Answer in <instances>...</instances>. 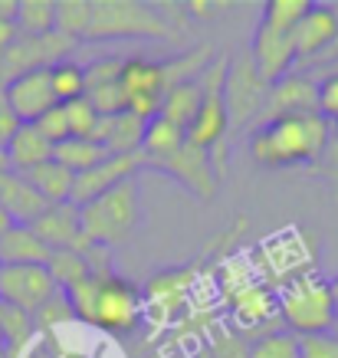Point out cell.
Wrapping results in <instances>:
<instances>
[{
	"instance_id": "obj_42",
	"label": "cell",
	"mask_w": 338,
	"mask_h": 358,
	"mask_svg": "<svg viewBox=\"0 0 338 358\" xmlns=\"http://www.w3.org/2000/svg\"><path fill=\"white\" fill-rule=\"evenodd\" d=\"M17 3H20V0H0V20L17 23Z\"/></svg>"
},
{
	"instance_id": "obj_23",
	"label": "cell",
	"mask_w": 338,
	"mask_h": 358,
	"mask_svg": "<svg viewBox=\"0 0 338 358\" xmlns=\"http://www.w3.org/2000/svg\"><path fill=\"white\" fill-rule=\"evenodd\" d=\"M3 152H7V162H10V171L23 174V171H30V168H36V164L50 162L53 158V145L33 125H20L17 135L3 145Z\"/></svg>"
},
{
	"instance_id": "obj_45",
	"label": "cell",
	"mask_w": 338,
	"mask_h": 358,
	"mask_svg": "<svg viewBox=\"0 0 338 358\" xmlns=\"http://www.w3.org/2000/svg\"><path fill=\"white\" fill-rule=\"evenodd\" d=\"M328 125H332V145L338 148V122H328Z\"/></svg>"
},
{
	"instance_id": "obj_26",
	"label": "cell",
	"mask_w": 338,
	"mask_h": 358,
	"mask_svg": "<svg viewBox=\"0 0 338 358\" xmlns=\"http://www.w3.org/2000/svg\"><path fill=\"white\" fill-rule=\"evenodd\" d=\"M109 152L98 145L96 138H66L53 148V162H59L66 171L73 174H86L92 171L98 162H105Z\"/></svg>"
},
{
	"instance_id": "obj_18",
	"label": "cell",
	"mask_w": 338,
	"mask_h": 358,
	"mask_svg": "<svg viewBox=\"0 0 338 358\" xmlns=\"http://www.w3.org/2000/svg\"><path fill=\"white\" fill-rule=\"evenodd\" d=\"M122 56H109V59H96L86 66V99L92 102V109L98 115H115L122 109V92H119V76H122Z\"/></svg>"
},
{
	"instance_id": "obj_25",
	"label": "cell",
	"mask_w": 338,
	"mask_h": 358,
	"mask_svg": "<svg viewBox=\"0 0 338 358\" xmlns=\"http://www.w3.org/2000/svg\"><path fill=\"white\" fill-rule=\"evenodd\" d=\"M187 141V135L177 125H171V122H164L161 115L158 119L148 122V129H145V138H142V158L145 164L152 168L154 162H164V158H171V155L181 148Z\"/></svg>"
},
{
	"instance_id": "obj_14",
	"label": "cell",
	"mask_w": 338,
	"mask_h": 358,
	"mask_svg": "<svg viewBox=\"0 0 338 358\" xmlns=\"http://www.w3.org/2000/svg\"><path fill=\"white\" fill-rule=\"evenodd\" d=\"M302 112H316V79L302 76V73H289L266 89L256 125H266L283 115H302Z\"/></svg>"
},
{
	"instance_id": "obj_15",
	"label": "cell",
	"mask_w": 338,
	"mask_h": 358,
	"mask_svg": "<svg viewBox=\"0 0 338 358\" xmlns=\"http://www.w3.org/2000/svg\"><path fill=\"white\" fill-rule=\"evenodd\" d=\"M27 227L43 240L50 250H73V253H82V250L92 243V240L82 234V220H79V207L76 204H50L40 214V217L27 224Z\"/></svg>"
},
{
	"instance_id": "obj_27",
	"label": "cell",
	"mask_w": 338,
	"mask_h": 358,
	"mask_svg": "<svg viewBox=\"0 0 338 358\" xmlns=\"http://www.w3.org/2000/svg\"><path fill=\"white\" fill-rule=\"evenodd\" d=\"M50 86H53L56 102H73V99L86 96V66L79 59H59L56 66H50Z\"/></svg>"
},
{
	"instance_id": "obj_17",
	"label": "cell",
	"mask_w": 338,
	"mask_h": 358,
	"mask_svg": "<svg viewBox=\"0 0 338 358\" xmlns=\"http://www.w3.org/2000/svg\"><path fill=\"white\" fill-rule=\"evenodd\" d=\"M7 102L10 109L17 112V119L23 125L36 122L43 112H50L53 106H59L53 96V86H50V69H33V73H23L13 83H7Z\"/></svg>"
},
{
	"instance_id": "obj_16",
	"label": "cell",
	"mask_w": 338,
	"mask_h": 358,
	"mask_svg": "<svg viewBox=\"0 0 338 358\" xmlns=\"http://www.w3.org/2000/svg\"><path fill=\"white\" fill-rule=\"evenodd\" d=\"M338 36V7L328 3H312L309 13L295 23L293 30V46L295 59H318Z\"/></svg>"
},
{
	"instance_id": "obj_5",
	"label": "cell",
	"mask_w": 338,
	"mask_h": 358,
	"mask_svg": "<svg viewBox=\"0 0 338 358\" xmlns=\"http://www.w3.org/2000/svg\"><path fill=\"white\" fill-rule=\"evenodd\" d=\"M138 217H142V201H138L135 178L122 181L112 191L98 194L96 201L79 207L82 234L92 243H102V247H115L122 240H128L131 230L138 227Z\"/></svg>"
},
{
	"instance_id": "obj_36",
	"label": "cell",
	"mask_w": 338,
	"mask_h": 358,
	"mask_svg": "<svg viewBox=\"0 0 338 358\" xmlns=\"http://www.w3.org/2000/svg\"><path fill=\"white\" fill-rule=\"evenodd\" d=\"M316 112L325 122H338V73L316 79Z\"/></svg>"
},
{
	"instance_id": "obj_46",
	"label": "cell",
	"mask_w": 338,
	"mask_h": 358,
	"mask_svg": "<svg viewBox=\"0 0 338 358\" xmlns=\"http://www.w3.org/2000/svg\"><path fill=\"white\" fill-rule=\"evenodd\" d=\"M194 358H214V355H210V352H207V348H204V345H200V348H197V352H194Z\"/></svg>"
},
{
	"instance_id": "obj_8",
	"label": "cell",
	"mask_w": 338,
	"mask_h": 358,
	"mask_svg": "<svg viewBox=\"0 0 338 358\" xmlns=\"http://www.w3.org/2000/svg\"><path fill=\"white\" fill-rule=\"evenodd\" d=\"M76 50V40H66L59 33H46V36H27L20 33L3 53H0V86L13 83L23 73L33 69H50L59 59H69Z\"/></svg>"
},
{
	"instance_id": "obj_22",
	"label": "cell",
	"mask_w": 338,
	"mask_h": 358,
	"mask_svg": "<svg viewBox=\"0 0 338 358\" xmlns=\"http://www.w3.org/2000/svg\"><path fill=\"white\" fill-rule=\"evenodd\" d=\"M200 102H204V79L177 83V86L168 89V96H164L161 112H158V115H161L164 122L177 125V129L187 135V129H191L197 109H200Z\"/></svg>"
},
{
	"instance_id": "obj_19",
	"label": "cell",
	"mask_w": 338,
	"mask_h": 358,
	"mask_svg": "<svg viewBox=\"0 0 338 358\" xmlns=\"http://www.w3.org/2000/svg\"><path fill=\"white\" fill-rule=\"evenodd\" d=\"M148 122L131 115V112H115V115H98V125L92 138L109 155H138Z\"/></svg>"
},
{
	"instance_id": "obj_37",
	"label": "cell",
	"mask_w": 338,
	"mask_h": 358,
	"mask_svg": "<svg viewBox=\"0 0 338 358\" xmlns=\"http://www.w3.org/2000/svg\"><path fill=\"white\" fill-rule=\"evenodd\" d=\"M30 125L40 131V135H43L53 148L59 145V141L69 138V122H66V109H63V106H53V109L43 112V115H40L36 122H30Z\"/></svg>"
},
{
	"instance_id": "obj_12",
	"label": "cell",
	"mask_w": 338,
	"mask_h": 358,
	"mask_svg": "<svg viewBox=\"0 0 338 358\" xmlns=\"http://www.w3.org/2000/svg\"><path fill=\"white\" fill-rule=\"evenodd\" d=\"M152 168H158V171L171 174L175 181H181L197 201H210L214 191H217V174H214V164H210V152L194 148V145H187V141L171 158L154 162Z\"/></svg>"
},
{
	"instance_id": "obj_9",
	"label": "cell",
	"mask_w": 338,
	"mask_h": 358,
	"mask_svg": "<svg viewBox=\"0 0 338 358\" xmlns=\"http://www.w3.org/2000/svg\"><path fill=\"white\" fill-rule=\"evenodd\" d=\"M266 89H270V83H263L250 53H240L227 66L223 102H227L230 129H243L247 122H256V115L263 109V99H266Z\"/></svg>"
},
{
	"instance_id": "obj_11",
	"label": "cell",
	"mask_w": 338,
	"mask_h": 358,
	"mask_svg": "<svg viewBox=\"0 0 338 358\" xmlns=\"http://www.w3.org/2000/svg\"><path fill=\"white\" fill-rule=\"evenodd\" d=\"M142 168H148L145 158H142V152L138 155H109V158H105V162H98L92 171L76 174V185H73V197H69V204H76V207L89 204V201H96L98 194L112 191V187L122 185V181H131Z\"/></svg>"
},
{
	"instance_id": "obj_20",
	"label": "cell",
	"mask_w": 338,
	"mask_h": 358,
	"mask_svg": "<svg viewBox=\"0 0 338 358\" xmlns=\"http://www.w3.org/2000/svg\"><path fill=\"white\" fill-rule=\"evenodd\" d=\"M0 207L7 210L13 224H33L50 204L33 191V185L20 171H3L0 174Z\"/></svg>"
},
{
	"instance_id": "obj_13",
	"label": "cell",
	"mask_w": 338,
	"mask_h": 358,
	"mask_svg": "<svg viewBox=\"0 0 338 358\" xmlns=\"http://www.w3.org/2000/svg\"><path fill=\"white\" fill-rule=\"evenodd\" d=\"M250 59L256 66V73L263 76V83H279L283 76L293 73V66L299 63L295 59V46H293V33L283 30H270L256 23L253 30V43H250Z\"/></svg>"
},
{
	"instance_id": "obj_41",
	"label": "cell",
	"mask_w": 338,
	"mask_h": 358,
	"mask_svg": "<svg viewBox=\"0 0 338 358\" xmlns=\"http://www.w3.org/2000/svg\"><path fill=\"white\" fill-rule=\"evenodd\" d=\"M184 10H191V17H197V20H214L220 10V3H210V0H187Z\"/></svg>"
},
{
	"instance_id": "obj_31",
	"label": "cell",
	"mask_w": 338,
	"mask_h": 358,
	"mask_svg": "<svg viewBox=\"0 0 338 358\" xmlns=\"http://www.w3.org/2000/svg\"><path fill=\"white\" fill-rule=\"evenodd\" d=\"M33 336V315L13 309V306H3V315H0V338H3V358H13Z\"/></svg>"
},
{
	"instance_id": "obj_4",
	"label": "cell",
	"mask_w": 338,
	"mask_h": 358,
	"mask_svg": "<svg viewBox=\"0 0 338 358\" xmlns=\"http://www.w3.org/2000/svg\"><path fill=\"white\" fill-rule=\"evenodd\" d=\"M175 27L164 20L158 7L142 0H92V23L82 43H109V40H164Z\"/></svg>"
},
{
	"instance_id": "obj_3",
	"label": "cell",
	"mask_w": 338,
	"mask_h": 358,
	"mask_svg": "<svg viewBox=\"0 0 338 358\" xmlns=\"http://www.w3.org/2000/svg\"><path fill=\"white\" fill-rule=\"evenodd\" d=\"M276 309L279 322L293 336H316V332H332L335 326V293L332 280L322 273H299L283 282L276 293Z\"/></svg>"
},
{
	"instance_id": "obj_21",
	"label": "cell",
	"mask_w": 338,
	"mask_h": 358,
	"mask_svg": "<svg viewBox=\"0 0 338 358\" xmlns=\"http://www.w3.org/2000/svg\"><path fill=\"white\" fill-rule=\"evenodd\" d=\"M53 250L27 224H10L0 234V266H46Z\"/></svg>"
},
{
	"instance_id": "obj_24",
	"label": "cell",
	"mask_w": 338,
	"mask_h": 358,
	"mask_svg": "<svg viewBox=\"0 0 338 358\" xmlns=\"http://www.w3.org/2000/svg\"><path fill=\"white\" fill-rule=\"evenodd\" d=\"M23 178L33 185V191L43 197L46 204H66L69 197H73V185H76V174L66 171L59 162H43L30 168V171H23Z\"/></svg>"
},
{
	"instance_id": "obj_30",
	"label": "cell",
	"mask_w": 338,
	"mask_h": 358,
	"mask_svg": "<svg viewBox=\"0 0 338 358\" xmlns=\"http://www.w3.org/2000/svg\"><path fill=\"white\" fill-rule=\"evenodd\" d=\"M46 270L53 276L56 289H69V286H76L79 280H86L92 276L89 273V263L82 260V253H73V250H53L50 253V263H46Z\"/></svg>"
},
{
	"instance_id": "obj_29",
	"label": "cell",
	"mask_w": 338,
	"mask_h": 358,
	"mask_svg": "<svg viewBox=\"0 0 338 358\" xmlns=\"http://www.w3.org/2000/svg\"><path fill=\"white\" fill-rule=\"evenodd\" d=\"M17 30L27 36L56 33V0H20L17 3Z\"/></svg>"
},
{
	"instance_id": "obj_40",
	"label": "cell",
	"mask_w": 338,
	"mask_h": 358,
	"mask_svg": "<svg viewBox=\"0 0 338 358\" xmlns=\"http://www.w3.org/2000/svg\"><path fill=\"white\" fill-rule=\"evenodd\" d=\"M23 122L17 119V112L10 109V102H7V89L0 86V148L7 145V141L17 135V129H20Z\"/></svg>"
},
{
	"instance_id": "obj_33",
	"label": "cell",
	"mask_w": 338,
	"mask_h": 358,
	"mask_svg": "<svg viewBox=\"0 0 338 358\" xmlns=\"http://www.w3.org/2000/svg\"><path fill=\"white\" fill-rule=\"evenodd\" d=\"M214 358H250V342L227 322H214L207 329V342H204Z\"/></svg>"
},
{
	"instance_id": "obj_28",
	"label": "cell",
	"mask_w": 338,
	"mask_h": 358,
	"mask_svg": "<svg viewBox=\"0 0 338 358\" xmlns=\"http://www.w3.org/2000/svg\"><path fill=\"white\" fill-rule=\"evenodd\" d=\"M92 23V0H56V33L82 43Z\"/></svg>"
},
{
	"instance_id": "obj_47",
	"label": "cell",
	"mask_w": 338,
	"mask_h": 358,
	"mask_svg": "<svg viewBox=\"0 0 338 358\" xmlns=\"http://www.w3.org/2000/svg\"><path fill=\"white\" fill-rule=\"evenodd\" d=\"M332 293H335V303H338V276H332Z\"/></svg>"
},
{
	"instance_id": "obj_7",
	"label": "cell",
	"mask_w": 338,
	"mask_h": 358,
	"mask_svg": "<svg viewBox=\"0 0 338 358\" xmlns=\"http://www.w3.org/2000/svg\"><path fill=\"white\" fill-rule=\"evenodd\" d=\"M119 92H122V109L138 115V119L152 122L161 112V102L168 96V79H164V63L161 59H125L119 76Z\"/></svg>"
},
{
	"instance_id": "obj_48",
	"label": "cell",
	"mask_w": 338,
	"mask_h": 358,
	"mask_svg": "<svg viewBox=\"0 0 338 358\" xmlns=\"http://www.w3.org/2000/svg\"><path fill=\"white\" fill-rule=\"evenodd\" d=\"M335 322H338V303H335Z\"/></svg>"
},
{
	"instance_id": "obj_43",
	"label": "cell",
	"mask_w": 338,
	"mask_h": 358,
	"mask_svg": "<svg viewBox=\"0 0 338 358\" xmlns=\"http://www.w3.org/2000/svg\"><path fill=\"white\" fill-rule=\"evenodd\" d=\"M10 224H13V220L7 217V210H3V207H0V234H3V230L10 227Z\"/></svg>"
},
{
	"instance_id": "obj_44",
	"label": "cell",
	"mask_w": 338,
	"mask_h": 358,
	"mask_svg": "<svg viewBox=\"0 0 338 358\" xmlns=\"http://www.w3.org/2000/svg\"><path fill=\"white\" fill-rule=\"evenodd\" d=\"M3 171H10V162H7V152L0 148V174H3Z\"/></svg>"
},
{
	"instance_id": "obj_10",
	"label": "cell",
	"mask_w": 338,
	"mask_h": 358,
	"mask_svg": "<svg viewBox=\"0 0 338 358\" xmlns=\"http://www.w3.org/2000/svg\"><path fill=\"white\" fill-rule=\"evenodd\" d=\"M56 293L59 289L46 266H0V303L3 306L36 315Z\"/></svg>"
},
{
	"instance_id": "obj_1",
	"label": "cell",
	"mask_w": 338,
	"mask_h": 358,
	"mask_svg": "<svg viewBox=\"0 0 338 358\" xmlns=\"http://www.w3.org/2000/svg\"><path fill=\"white\" fill-rule=\"evenodd\" d=\"M66 303L79 322L109 332V336H131L145 313V296L131 280L109 273V276H86L66 289Z\"/></svg>"
},
{
	"instance_id": "obj_38",
	"label": "cell",
	"mask_w": 338,
	"mask_h": 358,
	"mask_svg": "<svg viewBox=\"0 0 338 358\" xmlns=\"http://www.w3.org/2000/svg\"><path fill=\"white\" fill-rule=\"evenodd\" d=\"M299 358H338V336L335 332L299 336Z\"/></svg>"
},
{
	"instance_id": "obj_32",
	"label": "cell",
	"mask_w": 338,
	"mask_h": 358,
	"mask_svg": "<svg viewBox=\"0 0 338 358\" xmlns=\"http://www.w3.org/2000/svg\"><path fill=\"white\" fill-rule=\"evenodd\" d=\"M309 7H312V0H270V3H263L260 23L270 27V30L293 33L295 23L309 13Z\"/></svg>"
},
{
	"instance_id": "obj_39",
	"label": "cell",
	"mask_w": 338,
	"mask_h": 358,
	"mask_svg": "<svg viewBox=\"0 0 338 358\" xmlns=\"http://www.w3.org/2000/svg\"><path fill=\"white\" fill-rule=\"evenodd\" d=\"M69 319H76V315H73L69 303H66V293L59 289L40 313L33 315V329H53V326H59V322H69Z\"/></svg>"
},
{
	"instance_id": "obj_2",
	"label": "cell",
	"mask_w": 338,
	"mask_h": 358,
	"mask_svg": "<svg viewBox=\"0 0 338 358\" xmlns=\"http://www.w3.org/2000/svg\"><path fill=\"white\" fill-rule=\"evenodd\" d=\"M328 141L332 125L318 112H302L256 125L250 135V155L263 168H299L322 162Z\"/></svg>"
},
{
	"instance_id": "obj_34",
	"label": "cell",
	"mask_w": 338,
	"mask_h": 358,
	"mask_svg": "<svg viewBox=\"0 0 338 358\" xmlns=\"http://www.w3.org/2000/svg\"><path fill=\"white\" fill-rule=\"evenodd\" d=\"M250 358H299V336L293 332H270V336L250 342Z\"/></svg>"
},
{
	"instance_id": "obj_35",
	"label": "cell",
	"mask_w": 338,
	"mask_h": 358,
	"mask_svg": "<svg viewBox=\"0 0 338 358\" xmlns=\"http://www.w3.org/2000/svg\"><path fill=\"white\" fill-rule=\"evenodd\" d=\"M66 109V122H69V138H92V131L98 125V112L92 109V102L86 96L63 102Z\"/></svg>"
},
{
	"instance_id": "obj_6",
	"label": "cell",
	"mask_w": 338,
	"mask_h": 358,
	"mask_svg": "<svg viewBox=\"0 0 338 358\" xmlns=\"http://www.w3.org/2000/svg\"><path fill=\"white\" fill-rule=\"evenodd\" d=\"M227 66L230 59H214L204 69V102L197 109L191 129H187V145L214 152L217 145H223L230 135V115L227 102H223V83H227Z\"/></svg>"
}]
</instances>
